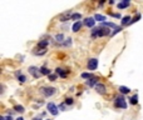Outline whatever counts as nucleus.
Here are the masks:
<instances>
[{"label": "nucleus", "instance_id": "obj_14", "mask_svg": "<svg viewBox=\"0 0 143 120\" xmlns=\"http://www.w3.org/2000/svg\"><path fill=\"white\" fill-rule=\"evenodd\" d=\"M86 84L88 85V86H94V85H97L98 84V81H97V78H92V79H89V80H87Z\"/></svg>", "mask_w": 143, "mask_h": 120}, {"label": "nucleus", "instance_id": "obj_17", "mask_svg": "<svg viewBox=\"0 0 143 120\" xmlns=\"http://www.w3.org/2000/svg\"><path fill=\"white\" fill-rule=\"evenodd\" d=\"M94 19L97 20V21H100V24H102V23H104L105 16H104V15H100V14H95V15H94Z\"/></svg>", "mask_w": 143, "mask_h": 120}, {"label": "nucleus", "instance_id": "obj_3", "mask_svg": "<svg viewBox=\"0 0 143 120\" xmlns=\"http://www.w3.org/2000/svg\"><path fill=\"white\" fill-rule=\"evenodd\" d=\"M40 91L43 93L47 98H49V96H53L57 93V89L55 88H50V86H44V88L40 89Z\"/></svg>", "mask_w": 143, "mask_h": 120}, {"label": "nucleus", "instance_id": "obj_33", "mask_svg": "<svg viewBox=\"0 0 143 120\" xmlns=\"http://www.w3.org/2000/svg\"><path fill=\"white\" fill-rule=\"evenodd\" d=\"M15 120H24V119H23V118H21V116H19V118H18V119H15Z\"/></svg>", "mask_w": 143, "mask_h": 120}, {"label": "nucleus", "instance_id": "obj_21", "mask_svg": "<svg viewBox=\"0 0 143 120\" xmlns=\"http://www.w3.org/2000/svg\"><path fill=\"white\" fill-rule=\"evenodd\" d=\"M14 110L15 111H18V113H24V106H21V105H15L14 106Z\"/></svg>", "mask_w": 143, "mask_h": 120}, {"label": "nucleus", "instance_id": "obj_5", "mask_svg": "<svg viewBox=\"0 0 143 120\" xmlns=\"http://www.w3.org/2000/svg\"><path fill=\"white\" fill-rule=\"evenodd\" d=\"M47 108H48V111H49L50 114H53V115H58L59 109H58V106L54 104V103H48Z\"/></svg>", "mask_w": 143, "mask_h": 120}, {"label": "nucleus", "instance_id": "obj_11", "mask_svg": "<svg viewBox=\"0 0 143 120\" xmlns=\"http://www.w3.org/2000/svg\"><path fill=\"white\" fill-rule=\"evenodd\" d=\"M129 5H131V1H129V0H124V1H121V3H118V4H117L118 9H124V8H128Z\"/></svg>", "mask_w": 143, "mask_h": 120}, {"label": "nucleus", "instance_id": "obj_8", "mask_svg": "<svg viewBox=\"0 0 143 120\" xmlns=\"http://www.w3.org/2000/svg\"><path fill=\"white\" fill-rule=\"evenodd\" d=\"M94 24H95V19L94 18H87L86 20H84V25L88 26V28H93Z\"/></svg>", "mask_w": 143, "mask_h": 120}, {"label": "nucleus", "instance_id": "obj_16", "mask_svg": "<svg viewBox=\"0 0 143 120\" xmlns=\"http://www.w3.org/2000/svg\"><path fill=\"white\" fill-rule=\"evenodd\" d=\"M129 103H131L132 105H137V104H138V95H137V94H134L133 96H131Z\"/></svg>", "mask_w": 143, "mask_h": 120}, {"label": "nucleus", "instance_id": "obj_10", "mask_svg": "<svg viewBox=\"0 0 143 120\" xmlns=\"http://www.w3.org/2000/svg\"><path fill=\"white\" fill-rule=\"evenodd\" d=\"M95 90H97V93H99V94H105V85L102 83H98L95 85Z\"/></svg>", "mask_w": 143, "mask_h": 120}, {"label": "nucleus", "instance_id": "obj_30", "mask_svg": "<svg viewBox=\"0 0 143 120\" xmlns=\"http://www.w3.org/2000/svg\"><path fill=\"white\" fill-rule=\"evenodd\" d=\"M59 109H60V110H64V109H65V104H62V105L59 106Z\"/></svg>", "mask_w": 143, "mask_h": 120}, {"label": "nucleus", "instance_id": "obj_18", "mask_svg": "<svg viewBox=\"0 0 143 120\" xmlns=\"http://www.w3.org/2000/svg\"><path fill=\"white\" fill-rule=\"evenodd\" d=\"M119 93H121V94H129V93H131V89L127 88V86H119Z\"/></svg>", "mask_w": 143, "mask_h": 120}, {"label": "nucleus", "instance_id": "obj_23", "mask_svg": "<svg viewBox=\"0 0 143 120\" xmlns=\"http://www.w3.org/2000/svg\"><path fill=\"white\" fill-rule=\"evenodd\" d=\"M78 19H82V14H79V13H73L72 20H78Z\"/></svg>", "mask_w": 143, "mask_h": 120}, {"label": "nucleus", "instance_id": "obj_13", "mask_svg": "<svg viewBox=\"0 0 143 120\" xmlns=\"http://www.w3.org/2000/svg\"><path fill=\"white\" fill-rule=\"evenodd\" d=\"M48 44H49V40H40L38 43L37 48H40V49H47Z\"/></svg>", "mask_w": 143, "mask_h": 120}, {"label": "nucleus", "instance_id": "obj_29", "mask_svg": "<svg viewBox=\"0 0 143 120\" xmlns=\"http://www.w3.org/2000/svg\"><path fill=\"white\" fill-rule=\"evenodd\" d=\"M121 30H122V28H119V26H118V28H117V29H115V30H114V31L112 33V35H115V34H117V33H119Z\"/></svg>", "mask_w": 143, "mask_h": 120}, {"label": "nucleus", "instance_id": "obj_25", "mask_svg": "<svg viewBox=\"0 0 143 120\" xmlns=\"http://www.w3.org/2000/svg\"><path fill=\"white\" fill-rule=\"evenodd\" d=\"M57 78H58L57 74H50L49 76H48V79H49L50 81H55V80H57Z\"/></svg>", "mask_w": 143, "mask_h": 120}, {"label": "nucleus", "instance_id": "obj_34", "mask_svg": "<svg viewBox=\"0 0 143 120\" xmlns=\"http://www.w3.org/2000/svg\"><path fill=\"white\" fill-rule=\"evenodd\" d=\"M33 120H40V119H39V118H34V119H33Z\"/></svg>", "mask_w": 143, "mask_h": 120}, {"label": "nucleus", "instance_id": "obj_32", "mask_svg": "<svg viewBox=\"0 0 143 120\" xmlns=\"http://www.w3.org/2000/svg\"><path fill=\"white\" fill-rule=\"evenodd\" d=\"M0 120H5V116H0Z\"/></svg>", "mask_w": 143, "mask_h": 120}, {"label": "nucleus", "instance_id": "obj_26", "mask_svg": "<svg viewBox=\"0 0 143 120\" xmlns=\"http://www.w3.org/2000/svg\"><path fill=\"white\" fill-rule=\"evenodd\" d=\"M18 81H19V83H25V81H27V78L21 74V75H19V76H18Z\"/></svg>", "mask_w": 143, "mask_h": 120}, {"label": "nucleus", "instance_id": "obj_6", "mask_svg": "<svg viewBox=\"0 0 143 120\" xmlns=\"http://www.w3.org/2000/svg\"><path fill=\"white\" fill-rule=\"evenodd\" d=\"M87 66H88V69H89L90 71L95 70V69L98 68V59H95V58H93V59H89V61H88Z\"/></svg>", "mask_w": 143, "mask_h": 120}, {"label": "nucleus", "instance_id": "obj_12", "mask_svg": "<svg viewBox=\"0 0 143 120\" xmlns=\"http://www.w3.org/2000/svg\"><path fill=\"white\" fill-rule=\"evenodd\" d=\"M69 71H64V69H62V68H57L55 69V74L57 75H60V78H65L68 75Z\"/></svg>", "mask_w": 143, "mask_h": 120}, {"label": "nucleus", "instance_id": "obj_19", "mask_svg": "<svg viewBox=\"0 0 143 120\" xmlns=\"http://www.w3.org/2000/svg\"><path fill=\"white\" fill-rule=\"evenodd\" d=\"M131 21H132L131 16H124L123 20H122V25H129V24H131Z\"/></svg>", "mask_w": 143, "mask_h": 120}, {"label": "nucleus", "instance_id": "obj_22", "mask_svg": "<svg viewBox=\"0 0 143 120\" xmlns=\"http://www.w3.org/2000/svg\"><path fill=\"white\" fill-rule=\"evenodd\" d=\"M82 78H83V79H88V80H89V79H92V78H94V76L90 74V73H83V74H82Z\"/></svg>", "mask_w": 143, "mask_h": 120}, {"label": "nucleus", "instance_id": "obj_9", "mask_svg": "<svg viewBox=\"0 0 143 120\" xmlns=\"http://www.w3.org/2000/svg\"><path fill=\"white\" fill-rule=\"evenodd\" d=\"M83 24H84V23H82V21H75V23L73 24V26H72V30H73L74 33H78V31L82 29Z\"/></svg>", "mask_w": 143, "mask_h": 120}, {"label": "nucleus", "instance_id": "obj_2", "mask_svg": "<svg viewBox=\"0 0 143 120\" xmlns=\"http://www.w3.org/2000/svg\"><path fill=\"white\" fill-rule=\"evenodd\" d=\"M114 105L115 108H119V109H127V103L124 99L123 95H119L114 99Z\"/></svg>", "mask_w": 143, "mask_h": 120}, {"label": "nucleus", "instance_id": "obj_20", "mask_svg": "<svg viewBox=\"0 0 143 120\" xmlns=\"http://www.w3.org/2000/svg\"><path fill=\"white\" fill-rule=\"evenodd\" d=\"M55 40H57L58 43H63L64 41V35L63 34H57L55 35Z\"/></svg>", "mask_w": 143, "mask_h": 120}, {"label": "nucleus", "instance_id": "obj_28", "mask_svg": "<svg viewBox=\"0 0 143 120\" xmlns=\"http://www.w3.org/2000/svg\"><path fill=\"white\" fill-rule=\"evenodd\" d=\"M73 103H74V100H73L72 98H68V99H65V101H64V104H65V105H72Z\"/></svg>", "mask_w": 143, "mask_h": 120}, {"label": "nucleus", "instance_id": "obj_1", "mask_svg": "<svg viewBox=\"0 0 143 120\" xmlns=\"http://www.w3.org/2000/svg\"><path fill=\"white\" fill-rule=\"evenodd\" d=\"M112 35L111 33V28H107L103 25H99L98 28H93L92 30V36L93 38H99V36H107V35Z\"/></svg>", "mask_w": 143, "mask_h": 120}, {"label": "nucleus", "instance_id": "obj_15", "mask_svg": "<svg viewBox=\"0 0 143 120\" xmlns=\"http://www.w3.org/2000/svg\"><path fill=\"white\" fill-rule=\"evenodd\" d=\"M40 73H41V75H48V76L52 74V73H50V70L48 69L47 66H41V68H40Z\"/></svg>", "mask_w": 143, "mask_h": 120}, {"label": "nucleus", "instance_id": "obj_27", "mask_svg": "<svg viewBox=\"0 0 143 120\" xmlns=\"http://www.w3.org/2000/svg\"><path fill=\"white\" fill-rule=\"evenodd\" d=\"M67 41H64L63 43V45L64 46H69V45H72V38H68V39H65Z\"/></svg>", "mask_w": 143, "mask_h": 120}, {"label": "nucleus", "instance_id": "obj_4", "mask_svg": "<svg viewBox=\"0 0 143 120\" xmlns=\"http://www.w3.org/2000/svg\"><path fill=\"white\" fill-rule=\"evenodd\" d=\"M29 73L33 75V78H35V79H38L40 78V68H37V66H29Z\"/></svg>", "mask_w": 143, "mask_h": 120}, {"label": "nucleus", "instance_id": "obj_31", "mask_svg": "<svg viewBox=\"0 0 143 120\" xmlns=\"http://www.w3.org/2000/svg\"><path fill=\"white\" fill-rule=\"evenodd\" d=\"M5 120H13V118H11V115H9V116H5Z\"/></svg>", "mask_w": 143, "mask_h": 120}, {"label": "nucleus", "instance_id": "obj_24", "mask_svg": "<svg viewBox=\"0 0 143 120\" xmlns=\"http://www.w3.org/2000/svg\"><path fill=\"white\" fill-rule=\"evenodd\" d=\"M141 18H142V15H141V14H137V15H136V16H134V18L132 19L131 24H133V23H137V21H138V20H139ZM131 24H129V25H131Z\"/></svg>", "mask_w": 143, "mask_h": 120}, {"label": "nucleus", "instance_id": "obj_7", "mask_svg": "<svg viewBox=\"0 0 143 120\" xmlns=\"http://www.w3.org/2000/svg\"><path fill=\"white\" fill-rule=\"evenodd\" d=\"M72 15H73V13H72V11L62 13V14L59 15V20H60V21H68V20H70V19H72Z\"/></svg>", "mask_w": 143, "mask_h": 120}]
</instances>
